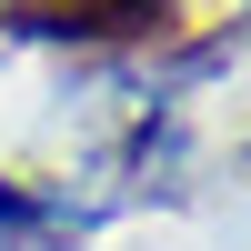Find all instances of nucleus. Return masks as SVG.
I'll return each instance as SVG.
<instances>
[{
    "instance_id": "f257e3e1",
    "label": "nucleus",
    "mask_w": 251,
    "mask_h": 251,
    "mask_svg": "<svg viewBox=\"0 0 251 251\" xmlns=\"http://www.w3.org/2000/svg\"><path fill=\"white\" fill-rule=\"evenodd\" d=\"M20 30L50 40H91V50H131V40H161L181 20V0H10Z\"/></svg>"
}]
</instances>
